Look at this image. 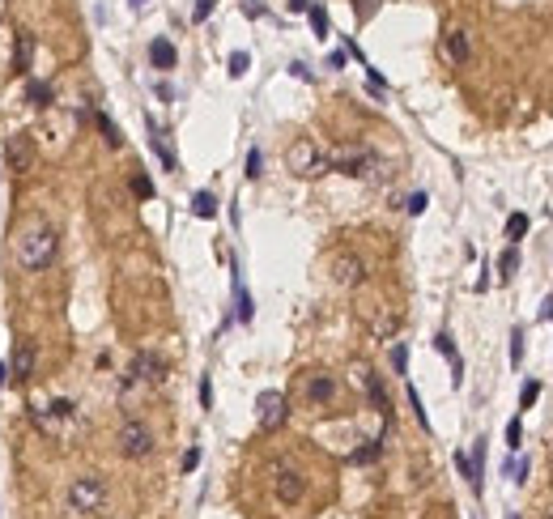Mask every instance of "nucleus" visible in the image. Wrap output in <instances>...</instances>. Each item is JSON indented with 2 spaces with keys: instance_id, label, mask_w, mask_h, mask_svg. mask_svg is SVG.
Returning a JSON list of instances; mask_svg holds the SVG:
<instances>
[{
  "instance_id": "37",
  "label": "nucleus",
  "mask_w": 553,
  "mask_h": 519,
  "mask_svg": "<svg viewBox=\"0 0 553 519\" xmlns=\"http://www.w3.org/2000/svg\"><path fill=\"white\" fill-rule=\"evenodd\" d=\"M375 9H379V0H358V17H362V21L375 17Z\"/></svg>"
},
{
  "instance_id": "45",
  "label": "nucleus",
  "mask_w": 553,
  "mask_h": 519,
  "mask_svg": "<svg viewBox=\"0 0 553 519\" xmlns=\"http://www.w3.org/2000/svg\"><path fill=\"white\" fill-rule=\"evenodd\" d=\"M507 519H520V515H507Z\"/></svg>"
},
{
  "instance_id": "31",
  "label": "nucleus",
  "mask_w": 553,
  "mask_h": 519,
  "mask_svg": "<svg viewBox=\"0 0 553 519\" xmlns=\"http://www.w3.org/2000/svg\"><path fill=\"white\" fill-rule=\"evenodd\" d=\"M132 192H136L141 200H149V196H153V183H149L145 175H132Z\"/></svg>"
},
{
  "instance_id": "28",
  "label": "nucleus",
  "mask_w": 553,
  "mask_h": 519,
  "mask_svg": "<svg viewBox=\"0 0 553 519\" xmlns=\"http://www.w3.org/2000/svg\"><path fill=\"white\" fill-rule=\"evenodd\" d=\"M537 396H541V383H537V379H528V383H524V392H520V409H532V405H537Z\"/></svg>"
},
{
  "instance_id": "5",
  "label": "nucleus",
  "mask_w": 553,
  "mask_h": 519,
  "mask_svg": "<svg viewBox=\"0 0 553 519\" xmlns=\"http://www.w3.org/2000/svg\"><path fill=\"white\" fill-rule=\"evenodd\" d=\"M4 166H9L13 175H34V166H38V145H34L30 132H13V136H9V145H4Z\"/></svg>"
},
{
  "instance_id": "24",
  "label": "nucleus",
  "mask_w": 553,
  "mask_h": 519,
  "mask_svg": "<svg viewBox=\"0 0 553 519\" xmlns=\"http://www.w3.org/2000/svg\"><path fill=\"white\" fill-rule=\"evenodd\" d=\"M234 302H239V319L251 324V311H256V307H251V294L243 290V281H234Z\"/></svg>"
},
{
  "instance_id": "21",
  "label": "nucleus",
  "mask_w": 553,
  "mask_h": 519,
  "mask_svg": "<svg viewBox=\"0 0 553 519\" xmlns=\"http://www.w3.org/2000/svg\"><path fill=\"white\" fill-rule=\"evenodd\" d=\"M94 124H98V132H102V141H106L111 149H119V145H124V132L111 124V115H94Z\"/></svg>"
},
{
  "instance_id": "15",
  "label": "nucleus",
  "mask_w": 553,
  "mask_h": 519,
  "mask_svg": "<svg viewBox=\"0 0 553 519\" xmlns=\"http://www.w3.org/2000/svg\"><path fill=\"white\" fill-rule=\"evenodd\" d=\"M149 64H153V68H162V72H170V68L179 64L175 43H170V38H153V43H149Z\"/></svg>"
},
{
  "instance_id": "23",
  "label": "nucleus",
  "mask_w": 553,
  "mask_h": 519,
  "mask_svg": "<svg viewBox=\"0 0 553 519\" xmlns=\"http://www.w3.org/2000/svg\"><path fill=\"white\" fill-rule=\"evenodd\" d=\"M307 13H311V30H315V38H328V9H324V4H311Z\"/></svg>"
},
{
  "instance_id": "25",
  "label": "nucleus",
  "mask_w": 553,
  "mask_h": 519,
  "mask_svg": "<svg viewBox=\"0 0 553 519\" xmlns=\"http://www.w3.org/2000/svg\"><path fill=\"white\" fill-rule=\"evenodd\" d=\"M524 234H528V217H524V213H511V217H507V239L520 243Z\"/></svg>"
},
{
  "instance_id": "6",
  "label": "nucleus",
  "mask_w": 553,
  "mask_h": 519,
  "mask_svg": "<svg viewBox=\"0 0 553 519\" xmlns=\"http://www.w3.org/2000/svg\"><path fill=\"white\" fill-rule=\"evenodd\" d=\"M285 417H290V400H285V392H260V400H256V422H260V430L273 435V430L285 426Z\"/></svg>"
},
{
  "instance_id": "8",
  "label": "nucleus",
  "mask_w": 553,
  "mask_h": 519,
  "mask_svg": "<svg viewBox=\"0 0 553 519\" xmlns=\"http://www.w3.org/2000/svg\"><path fill=\"white\" fill-rule=\"evenodd\" d=\"M166 379V362L158 358V354H149V349H141L132 362H128V375H124V388H132V383H162Z\"/></svg>"
},
{
  "instance_id": "3",
  "label": "nucleus",
  "mask_w": 553,
  "mask_h": 519,
  "mask_svg": "<svg viewBox=\"0 0 553 519\" xmlns=\"http://www.w3.org/2000/svg\"><path fill=\"white\" fill-rule=\"evenodd\" d=\"M102 503H106V481L98 473H85V477H77L68 486V511L94 515V511H102Z\"/></svg>"
},
{
  "instance_id": "34",
  "label": "nucleus",
  "mask_w": 553,
  "mask_h": 519,
  "mask_svg": "<svg viewBox=\"0 0 553 519\" xmlns=\"http://www.w3.org/2000/svg\"><path fill=\"white\" fill-rule=\"evenodd\" d=\"M520 358H524V332L515 328L511 332V362H520Z\"/></svg>"
},
{
  "instance_id": "36",
  "label": "nucleus",
  "mask_w": 553,
  "mask_h": 519,
  "mask_svg": "<svg viewBox=\"0 0 553 519\" xmlns=\"http://www.w3.org/2000/svg\"><path fill=\"white\" fill-rule=\"evenodd\" d=\"M200 405L213 409V383H209V379H200Z\"/></svg>"
},
{
  "instance_id": "38",
  "label": "nucleus",
  "mask_w": 553,
  "mask_h": 519,
  "mask_svg": "<svg viewBox=\"0 0 553 519\" xmlns=\"http://www.w3.org/2000/svg\"><path fill=\"white\" fill-rule=\"evenodd\" d=\"M196 464H200V447H192V452H187V456H183V473H192V469H196Z\"/></svg>"
},
{
  "instance_id": "1",
  "label": "nucleus",
  "mask_w": 553,
  "mask_h": 519,
  "mask_svg": "<svg viewBox=\"0 0 553 519\" xmlns=\"http://www.w3.org/2000/svg\"><path fill=\"white\" fill-rule=\"evenodd\" d=\"M55 247H60V234H55V226H30L21 239H17V264L26 268V273H43L51 260H55Z\"/></svg>"
},
{
  "instance_id": "29",
  "label": "nucleus",
  "mask_w": 553,
  "mask_h": 519,
  "mask_svg": "<svg viewBox=\"0 0 553 519\" xmlns=\"http://www.w3.org/2000/svg\"><path fill=\"white\" fill-rule=\"evenodd\" d=\"M260 175H264V153L251 149V153H247V179H260Z\"/></svg>"
},
{
  "instance_id": "19",
  "label": "nucleus",
  "mask_w": 553,
  "mask_h": 519,
  "mask_svg": "<svg viewBox=\"0 0 553 519\" xmlns=\"http://www.w3.org/2000/svg\"><path fill=\"white\" fill-rule=\"evenodd\" d=\"M192 213L204 217V222H213V217H217V196H213V192H196V196H192Z\"/></svg>"
},
{
  "instance_id": "44",
  "label": "nucleus",
  "mask_w": 553,
  "mask_h": 519,
  "mask_svg": "<svg viewBox=\"0 0 553 519\" xmlns=\"http://www.w3.org/2000/svg\"><path fill=\"white\" fill-rule=\"evenodd\" d=\"M128 4H132V9H141V4H149V0H128Z\"/></svg>"
},
{
  "instance_id": "13",
  "label": "nucleus",
  "mask_w": 553,
  "mask_h": 519,
  "mask_svg": "<svg viewBox=\"0 0 553 519\" xmlns=\"http://www.w3.org/2000/svg\"><path fill=\"white\" fill-rule=\"evenodd\" d=\"M358 379H362V388H366V396H371V405L383 413V417H392V400H388V392H383V379L371 371V366H358Z\"/></svg>"
},
{
  "instance_id": "30",
  "label": "nucleus",
  "mask_w": 553,
  "mask_h": 519,
  "mask_svg": "<svg viewBox=\"0 0 553 519\" xmlns=\"http://www.w3.org/2000/svg\"><path fill=\"white\" fill-rule=\"evenodd\" d=\"M247 64H251V55H247V51H234V55H230V77H243Z\"/></svg>"
},
{
  "instance_id": "12",
  "label": "nucleus",
  "mask_w": 553,
  "mask_h": 519,
  "mask_svg": "<svg viewBox=\"0 0 553 519\" xmlns=\"http://www.w3.org/2000/svg\"><path fill=\"white\" fill-rule=\"evenodd\" d=\"M443 51H447V60H451L456 68H464V64L473 60V43H469V30H464V26H451V30L443 34Z\"/></svg>"
},
{
  "instance_id": "2",
  "label": "nucleus",
  "mask_w": 553,
  "mask_h": 519,
  "mask_svg": "<svg viewBox=\"0 0 553 519\" xmlns=\"http://www.w3.org/2000/svg\"><path fill=\"white\" fill-rule=\"evenodd\" d=\"M285 166H290L294 175H302V179H319V175L332 170V166H328V153H324L315 141H307V136H298V141L285 149Z\"/></svg>"
},
{
  "instance_id": "20",
  "label": "nucleus",
  "mask_w": 553,
  "mask_h": 519,
  "mask_svg": "<svg viewBox=\"0 0 553 519\" xmlns=\"http://www.w3.org/2000/svg\"><path fill=\"white\" fill-rule=\"evenodd\" d=\"M149 145H153V153L162 158V166H166V170H175V153L166 149V141H162V132H158V124H153V119H149Z\"/></svg>"
},
{
  "instance_id": "39",
  "label": "nucleus",
  "mask_w": 553,
  "mask_h": 519,
  "mask_svg": "<svg viewBox=\"0 0 553 519\" xmlns=\"http://www.w3.org/2000/svg\"><path fill=\"white\" fill-rule=\"evenodd\" d=\"M456 469H460V473H464V481H469V473H473V464H469V456H464V452H456Z\"/></svg>"
},
{
  "instance_id": "41",
  "label": "nucleus",
  "mask_w": 553,
  "mask_h": 519,
  "mask_svg": "<svg viewBox=\"0 0 553 519\" xmlns=\"http://www.w3.org/2000/svg\"><path fill=\"white\" fill-rule=\"evenodd\" d=\"M328 68H345V51H332V55H328Z\"/></svg>"
},
{
  "instance_id": "46",
  "label": "nucleus",
  "mask_w": 553,
  "mask_h": 519,
  "mask_svg": "<svg viewBox=\"0 0 553 519\" xmlns=\"http://www.w3.org/2000/svg\"><path fill=\"white\" fill-rule=\"evenodd\" d=\"M545 519H553V511H549V515H545Z\"/></svg>"
},
{
  "instance_id": "43",
  "label": "nucleus",
  "mask_w": 553,
  "mask_h": 519,
  "mask_svg": "<svg viewBox=\"0 0 553 519\" xmlns=\"http://www.w3.org/2000/svg\"><path fill=\"white\" fill-rule=\"evenodd\" d=\"M290 9H294V13H307V9H311V0H290Z\"/></svg>"
},
{
  "instance_id": "40",
  "label": "nucleus",
  "mask_w": 553,
  "mask_h": 519,
  "mask_svg": "<svg viewBox=\"0 0 553 519\" xmlns=\"http://www.w3.org/2000/svg\"><path fill=\"white\" fill-rule=\"evenodd\" d=\"M422 209H426V196H422V192H417V196H409V213H422Z\"/></svg>"
},
{
  "instance_id": "14",
  "label": "nucleus",
  "mask_w": 553,
  "mask_h": 519,
  "mask_svg": "<svg viewBox=\"0 0 553 519\" xmlns=\"http://www.w3.org/2000/svg\"><path fill=\"white\" fill-rule=\"evenodd\" d=\"M30 60H34V34L17 30L13 34V72H30Z\"/></svg>"
},
{
  "instance_id": "17",
  "label": "nucleus",
  "mask_w": 553,
  "mask_h": 519,
  "mask_svg": "<svg viewBox=\"0 0 553 519\" xmlns=\"http://www.w3.org/2000/svg\"><path fill=\"white\" fill-rule=\"evenodd\" d=\"M51 98H55V89H51L47 81H30V85H26V102H30V106L43 111V106H51Z\"/></svg>"
},
{
  "instance_id": "16",
  "label": "nucleus",
  "mask_w": 553,
  "mask_h": 519,
  "mask_svg": "<svg viewBox=\"0 0 553 519\" xmlns=\"http://www.w3.org/2000/svg\"><path fill=\"white\" fill-rule=\"evenodd\" d=\"M434 345H439V354H443V358L451 362V383L460 388V383H464V366H460V354H456L451 337H447V332H439V337H434Z\"/></svg>"
},
{
  "instance_id": "10",
  "label": "nucleus",
  "mask_w": 553,
  "mask_h": 519,
  "mask_svg": "<svg viewBox=\"0 0 553 519\" xmlns=\"http://www.w3.org/2000/svg\"><path fill=\"white\" fill-rule=\"evenodd\" d=\"M302 396H307V405L324 409V405H332V396H336V379H332L328 371H311V375L302 379Z\"/></svg>"
},
{
  "instance_id": "9",
  "label": "nucleus",
  "mask_w": 553,
  "mask_h": 519,
  "mask_svg": "<svg viewBox=\"0 0 553 519\" xmlns=\"http://www.w3.org/2000/svg\"><path fill=\"white\" fill-rule=\"evenodd\" d=\"M332 281L336 285H362L366 281V264H362V256H354V251H336L332 256Z\"/></svg>"
},
{
  "instance_id": "26",
  "label": "nucleus",
  "mask_w": 553,
  "mask_h": 519,
  "mask_svg": "<svg viewBox=\"0 0 553 519\" xmlns=\"http://www.w3.org/2000/svg\"><path fill=\"white\" fill-rule=\"evenodd\" d=\"M379 452H383V443H379V439H371V443H366V447H358L349 460H354V464H371V460H379Z\"/></svg>"
},
{
  "instance_id": "11",
  "label": "nucleus",
  "mask_w": 553,
  "mask_h": 519,
  "mask_svg": "<svg viewBox=\"0 0 553 519\" xmlns=\"http://www.w3.org/2000/svg\"><path fill=\"white\" fill-rule=\"evenodd\" d=\"M34 362H38L34 341H17V345H13V358H9V375H13L17 383H30V379H34Z\"/></svg>"
},
{
  "instance_id": "22",
  "label": "nucleus",
  "mask_w": 553,
  "mask_h": 519,
  "mask_svg": "<svg viewBox=\"0 0 553 519\" xmlns=\"http://www.w3.org/2000/svg\"><path fill=\"white\" fill-rule=\"evenodd\" d=\"M515 273H520V251H515V243H511V247L498 256V277H503V281H511Z\"/></svg>"
},
{
  "instance_id": "32",
  "label": "nucleus",
  "mask_w": 553,
  "mask_h": 519,
  "mask_svg": "<svg viewBox=\"0 0 553 519\" xmlns=\"http://www.w3.org/2000/svg\"><path fill=\"white\" fill-rule=\"evenodd\" d=\"M409 405H413V413H417V422H422V430H430V417H426V409H422V396L409 388Z\"/></svg>"
},
{
  "instance_id": "42",
  "label": "nucleus",
  "mask_w": 553,
  "mask_h": 519,
  "mask_svg": "<svg viewBox=\"0 0 553 519\" xmlns=\"http://www.w3.org/2000/svg\"><path fill=\"white\" fill-rule=\"evenodd\" d=\"M290 72H294V77H302V81H311V68H307V64H290Z\"/></svg>"
},
{
  "instance_id": "33",
  "label": "nucleus",
  "mask_w": 553,
  "mask_h": 519,
  "mask_svg": "<svg viewBox=\"0 0 553 519\" xmlns=\"http://www.w3.org/2000/svg\"><path fill=\"white\" fill-rule=\"evenodd\" d=\"M213 4H217V0H196V4H192V21H204V17L213 13Z\"/></svg>"
},
{
  "instance_id": "4",
  "label": "nucleus",
  "mask_w": 553,
  "mask_h": 519,
  "mask_svg": "<svg viewBox=\"0 0 553 519\" xmlns=\"http://www.w3.org/2000/svg\"><path fill=\"white\" fill-rule=\"evenodd\" d=\"M115 447H119L124 460H145V456H153L158 443H153V430L145 422H124L119 435H115Z\"/></svg>"
},
{
  "instance_id": "18",
  "label": "nucleus",
  "mask_w": 553,
  "mask_h": 519,
  "mask_svg": "<svg viewBox=\"0 0 553 519\" xmlns=\"http://www.w3.org/2000/svg\"><path fill=\"white\" fill-rule=\"evenodd\" d=\"M473 473H469V486H473V494H481V469H486V439H477L473 443Z\"/></svg>"
},
{
  "instance_id": "27",
  "label": "nucleus",
  "mask_w": 553,
  "mask_h": 519,
  "mask_svg": "<svg viewBox=\"0 0 553 519\" xmlns=\"http://www.w3.org/2000/svg\"><path fill=\"white\" fill-rule=\"evenodd\" d=\"M392 366H396V375H405L409 371V345L400 341V345H392Z\"/></svg>"
},
{
  "instance_id": "7",
  "label": "nucleus",
  "mask_w": 553,
  "mask_h": 519,
  "mask_svg": "<svg viewBox=\"0 0 553 519\" xmlns=\"http://www.w3.org/2000/svg\"><path fill=\"white\" fill-rule=\"evenodd\" d=\"M273 494H277V503L298 507V503H302V494H307L302 473H298L294 464H273Z\"/></svg>"
},
{
  "instance_id": "35",
  "label": "nucleus",
  "mask_w": 553,
  "mask_h": 519,
  "mask_svg": "<svg viewBox=\"0 0 553 519\" xmlns=\"http://www.w3.org/2000/svg\"><path fill=\"white\" fill-rule=\"evenodd\" d=\"M520 439H524V426H520V422H511V426H507V447L515 452V447H520Z\"/></svg>"
}]
</instances>
